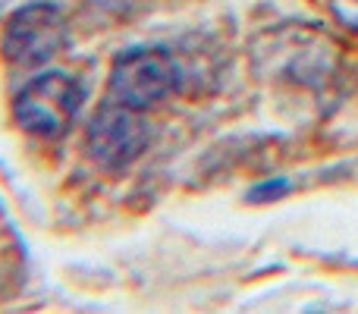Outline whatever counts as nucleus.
Segmentation results:
<instances>
[{
	"label": "nucleus",
	"mask_w": 358,
	"mask_h": 314,
	"mask_svg": "<svg viewBox=\"0 0 358 314\" xmlns=\"http://www.w3.org/2000/svg\"><path fill=\"white\" fill-rule=\"evenodd\" d=\"M85 92L66 73H41L13 101V117L25 132L41 138H60L69 132Z\"/></svg>",
	"instance_id": "f257e3e1"
},
{
	"label": "nucleus",
	"mask_w": 358,
	"mask_h": 314,
	"mask_svg": "<svg viewBox=\"0 0 358 314\" xmlns=\"http://www.w3.org/2000/svg\"><path fill=\"white\" fill-rule=\"evenodd\" d=\"M179 85V66L164 48H136L113 60L110 98L117 104L148 110L173 94Z\"/></svg>",
	"instance_id": "f03ea898"
},
{
	"label": "nucleus",
	"mask_w": 358,
	"mask_h": 314,
	"mask_svg": "<svg viewBox=\"0 0 358 314\" xmlns=\"http://www.w3.org/2000/svg\"><path fill=\"white\" fill-rule=\"evenodd\" d=\"M69 44V25L54 3H29L3 25L0 50L16 66H41Z\"/></svg>",
	"instance_id": "7ed1b4c3"
},
{
	"label": "nucleus",
	"mask_w": 358,
	"mask_h": 314,
	"mask_svg": "<svg viewBox=\"0 0 358 314\" xmlns=\"http://www.w3.org/2000/svg\"><path fill=\"white\" fill-rule=\"evenodd\" d=\"M151 126L142 120V110L126 104H107L88 123V155L98 166L123 173L148 151Z\"/></svg>",
	"instance_id": "20e7f679"
},
{
	"label": "nucleus",
	"mask_w": 358,
	"mask_h": 314,
	"mask_svg": "<svg viewBox=\"0 0 358 314\" xmlns=\"http://www.w3.org/2000/svg\"><path fill=\"white\" fill-rule=\"evenodd\" d=\"M330 10L336 13V19L346 29L358 31V0H330Z\"/></svg>",
	"instance_id": "39448f33"
}]
</instances>
